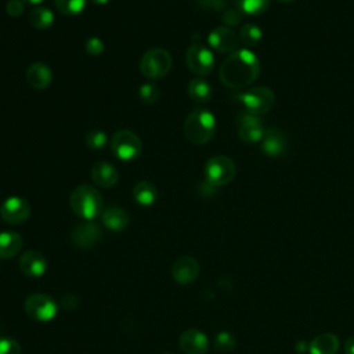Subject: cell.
Returning <instances> with one entry per match:
<instances>
[{"instance_id": "obj_1", "label": "cell", "mask_w": 354, "mask_h": 354, "mask_svg": "<svg viewBox=\"0 0 354 354\" xmlns=\"http://www.w3.org/2000/svg\"><path fill=\"white\" fill-rule=\"evenodd\" d=\"M260 75V61L249 48L231 53L220 68V80L230 88H243Z\"/></svg>"}, {"instance_id": "obj_2", "label": "cell", "mask_w": 354, "mask_h": 354, "mask_svg": "<svg viewBox=\"0 0 354 354\" xmlns=\"http://www.w3.org/2000/svg\"><path fill=\"white\" fill-rule=\"evenodd\" d=\"M69 205L72 212L86 221H93L104 212V201L100 191L88 184L79 185L72 191Z\"/></svg>"}, {"instance_id": "obj_3", "label": "cell", "mask_w": 354, "mask_h": 354, "mask_svg": "<svg viewBox=\"0 0 354 354\" xmlns=\"http://www.w3.org/2000/svg\"><path fill=\"white\" fill-rule=\"evenodd\" d=\"M216 118L212 111L206 108H196L188 113L184 122L185 138L196 145L209 142L216 133Z\"/></svg>"}, {"instance_id": "obj_4", "label": "cell", "mask_w": 354, "mask_h": 354, "mask_svg": "<svg viewBox=\"0 0 354 354\" xmlns=\"http://www.w3.org/2000/svg\"><path fill=\"white\" fill-rule=\"evenodd\" d=\"M236 100L245 106L246 112L260 116L272 109L275 104V94L266 86H256L243 93H238Z\"/></svg>"}, {"instance_id": "obj_5", "label": "cell", "mask_w": 354, "mask_h": 354, "mask_svg": "<svg viewBox=\"0 0 354 354\" xmlns=\"http://www.w3.org/2000/svg\"><path fill=\"white\" fill-rule=\"evenodd\" d=\"M173 65L171 55L165 48L148 50L140 61V72L151 80L165 77Z\"/></svg>"}, {"instance_id": "obj_6", "label": "cell", "mask_w": 354, "mask_h": 354, "mask_svg": "<svg viewBox=\"0 0 354 354\" xmlns=\"http://www.w3.org/2000/svg\"><path fill=\"white\" fill-rule=\"evenodd\" d=\"M236 174L235 163L231 158L217 155L210 158L205 165V178L213 187L230 184Z\"/></svg>"}, {"instance_id": "obj_7", "label": "cell", "mask_w": 354, "mask_h": 354, "mask_svg": "<svg viewBox=\"0 0 354 354\" xmlns=\"http://www.w3.org/2000/svg\"><path fill=\"white\" fill-rule=\"evenodd\" d=\"M112 153L122 162H133L141 155L142 142L140 137L130 130H120L111 140Z\"/></svg>"}, {"instance_id": "obj_8", "label": "cell", "mask_w": 354, "mask_h": 354, "mask_svg": "<svg viewBox=\"0 0 354 354\" xmlns=\"http://www.w3.org/2000/svg\"><path fill=\"white\" fill-rule=\"evenodd\" d=\"M26 315L37 322H48L57 315V303L44 293H33L26 297L24 304Z\"/></svg>"}, {"instance_id": "obj_9", "label": "cell", "mask_w": 354, "mask_h": 354, "mask_svg": "<svg viewBox=\"0 0 354 354\" xmlns=\"http://www.w3.org/2000/svg\"><path fill=\"white\" fill-rule=\"evenodd\" d=\"M185 62L189 71L195 75L207 76L214 68V55L207 47L195 43L188 47L185 54Z\"/></svg>"}, {"instance_id": "obj_10", "label": "cell", "mask_w": 354, "mask_h": 354, "mask_svg": "<svg viewBox=\"0 0 354 354\" xmlns=\"http://www.w3.org/2000/svg\"><path fill=\"white\" fill-rule=\"evenodd\" d=\"M236 122H238V136L241 141L246 144H254L261 141L266 133V127L260 116L249 112H243L238 116Z\"/></svg>"}, {"instance_id": "obj_11", "label": "cell", "mask_w": 354, "mask_h": 354, "mask_svg": "<svg viewBox=\"0 0 354 354\" xmlns=\"http://www.w3.org/2000/svg\"><path fill=\"white\" fill-rule=\"evenodd\" d=\"M0 216L8 224H21L29 218L30 205L21 196H10L1 203Z\"/></svg>"}, {"instance_id": "obj_12", "label": "cell", "mask_w": 354, "mask_h": 354, "mask_svg": "<svg viewBox=\"0 0 354 354\" xmlns=\"http://www.w3.org/2000/svg\"><path fill=\"white\" fill-rule=\"evenodd\" d=\"M209 46L221 54H231L236 50L239 37L228 26H217L207 36Z\"/></svg>"}, {"instance_id": "obj_13", "label": "cell", "mask_w": 354, "mask_h": 354, "mask_svg": "<svg viewBox=\"0 0 354 354\" xmlns=\"http://www.w3.org/2000/svg\"><path fill=\"white\" fill-rule=\"evenodd\" d=\"M199 275V263L192 256L178 257L171 267V277L180 285H188L194 282Z\"/></svg>"}, {"instance_id": "obj_14", "label": "cell", "mask_w": 354, "mask_h": 354, "mask_svg": "<svg viewBox=\"0 0 354 354\" xmlns=\"http://www.w3.org/2000/svg\"><path fill=\"white\" fill-rule=\"evenodd\" d=\"M261 152L270 158L282 156L288 149V138L278 127H268L261 138Z\"/></svg>"}, {"instance_id": "obj_15", "label": "cell", "mask_w": 354, "mask_h": 354, "mask_svg": "<svg viewBox=\"0 0 354 354\" xmlns=\"http://www.w3.org/2000/svg\"><path fill=\"white\" fill-rule=\"evenodd\" d=\"M101 239V228L94 221H84L72 231V242L76 248L88 249Z\"/></svg>"}, {"instance_id": "obj_16", "label": "cell", "mask_w": 354, "mask_h": 354, "mask_svg": "<svg viewBox=\"0 0 354 354\" xmlns=\"http://www.w3.org/2000/svg\"><path fill=\"white\" fill-rule=\"evenodd\" d=\"M180 348L185 354H206L209 348L207 336L199 329H187L180 335Z\"/></svg>"}, {"instance_id": "obj_17", "label": "cell", "mask_w": 354, "mask_h": 354, "mask_svg": "<svg viewBox=\"0 0 354 354\" xmlns=\"http://www.w3.org/2000/svg\"><path fill=\"white\" fill-rule=\"evenodd\" d=\"M19 270L29 278H39L47 270L46 257L37 250H28L19 257Z\"/></svg>"}, {"instance_id": "obj_18", "label": "cell", "mask_w": 354, "mask_h": 354, "mask_svg": "<svg viewBox=\"0 0 354 354\" xmlns=\"http://www.w3.org/2000/svg\"><path fill=\"white\" fill-rule=\"evenodd\" d=\"M90 177L93 183L101 188H111L118 183L119 174L115 166L108 162H97L91 167Z\"/></svg>"}, {"instance_id": "obj_19", "label": "cell", "mask_w": 354, "mask_h": 354, "mask_svg": "<svg viewBox=\"0 0 354 354\" xmlns=\"http://www.w3.org/2000/svg\"><path fill=\"white\" fill-rule=\"evenodd\" d=\"M26 80L30 87L36 90H44L53 82V72L50 66L37 61L30 64L26 69Z\"/></svg>"}, {"instance_id": "obj_20", "label": "cell", "mask_w": 354, "mask_h": 354, "mask_svg": "<svg viewBox=\"0 0 354 354\" xmlns=\"http://www.w3.org/2000/svg\"><path fill=\"white\" fill-rule=\"evenodd\" d=\"M340 342L335 333L325 332L315 336L308 343L310 354H336L339 351Z\"/></svg>"}, {"instance_id": "obj_21", "label": "cell", "mask_w": 354, "mask_h": 354, "mask_svg": "<svg viewBox=\"0 0 354 354\" xmlns=\"http://www.w3.org/2000/svg\"><path fill=\"white\" fill-rule=\"evenodd\" d=\"M101 221L108 230L119 232L129 225L130 218H129V214L122 207L109 206L104 209V212L101 213Z\"/></svg>"}, {"instance_id": "obj_22", "label": "cell", "mask_w": 354, "mask_h": 354, "mask_svg": "<svg viewBox=\"0 0 354 354\" xmlns=\"http://www.w3.org/2000/svg\"><path fill=\"white\" fill-rule=\"evenodd\" d=\"M22 236L15 231L0 232V259H12L22 249Z\"/></svg>"}, {"instance_id": "obj_23", "label": "cell", "mask_w": 354, "mask_h": 354, "mask_svg": "<svg viewBox=\"0 0 354 354\" xmlns=\"http://www.w3.org/2000/svg\"><path fill=\"white\" fill-rule=\"evenodd\" d=\"M133 198L138 205L149 207L158 201V189L151 181L141 180L133 187Z\"/></svg>"}, {"instance_id": "obj_24", "label": "cell", "mask_w": 354, "mask_h": 354, "mask_svg": "<svg viewBox=\"0 0 354 354\" xmlns=\"http://www.w3.org/2000/svg\"><path fill=\"white\" fill-rule=\"evenodd\" d=\"M188 95L191 100H194L195 102L198 104H205L207 102L210 98H212V94H213V90H212V86L209 84L207 80L202 79V77H196V79H192L189 83H188Z\"/></svg>"}, {"instance_id": "obj_25", "label": "cell", "mask_w": 354, "mask_h": 354, "mask_svg": "<svg viewBox=\"0 0 354 354\" xmlns=\"http://www.w3.org/2000/svg\"><path fill=\"white\" fill-rule=\"evenodd\" d=\"M28 19H29V22L33 28L40 29V30H46V29H50L54 24V14L50 8L43 7V6H37V7L30 10V12L28 15Z\"/></svg>"}, {"instance_id": "obj_26", "label": "cell", "mask_w": 354, "mask_h": 354, "mask_svg": "<svg viewBox=\"0 0 354 354\" xmlns=\"http://www.w3.org/2000/svg\"><path fill=\"white\" fill-rule=\"evenodd\" d=\"M263 37L261 29L254 24H246L239 30V40L246 46V48L256 47Z\"/></svg>"}, {"instance_id": "obj_27", "label": "cell", "mask_w": 354, "mask_h": 354, "mask_svg": "<svg viewBox=\"0 0 354 354\" xmlns=\"http://www.w3.org/2000/svg\"><path fill=\"white\" fill-rule=\"evenodd\" d=\"M271 0H236L238 10L243 15H260L270 7Z\"/></svg>"}, {"instance_id": "obj_28", "label": "cell", "mask_w": 354, "mask_h": 354, "mask_svg": "<svg viewBox=\"0 0 354 354\" xmlns=\"http://www.w3.org/2000/svg\"><path fill=\"white\" fill-rule=\"evenodd\" d=\"M54 3L57 10L66 17L79 15L87 6V0H54Z\"/></svg>"}, {"instance_id": "obj_29", "label": "cell", "mask_w": 354, "mask_h": 354, "mask_svg": "<svg viewBox=\"0 0 354 354\" xmlns=\"http://www.w3.org/2000/svg\"><path fill=\"white\" fill-rule=\"evenodd\" d=\"M236 340L235 336L228 330H221L216 335L213 346L218 353H230L235 348Z\"/></svg>"}, {"instance_id": "obj_30", "label": "cell", "mask_w": 354, "mask_h": 354, "mask_svg": "<svg viewBox=\"0 0 354 354\" xmlns=\"http://www.w3.org/2000/svg\"><path fill=\"white\" fill-rule=\"evenodd\" d=\"M160 90L155 83H144L138 88V97L145 105H152L158 101Z\"/></svg>"}, {"instance_id": "obj_31", "label": "cell", "mask_w": 354, "mask_h": 354, "mask_svg": "<svg viewBox=\"0 0 354 354\" xmlns=\"http://www.w3.org/2000/svg\"><path fill=\"white\" fill-rule=\"evenodd\" d=\"M108 136L102 130H91L86 136V145L93 151H101L106 147Z\"/></svg>"}, {"instance_id": "obj_32", "label": "cell", "mask_w": 354, "mask_h": 354, "mask_svg": "<svg viewBox=\"0 0 354 354\" xmlns=\"http://www.w3.org/2000/svg\"><path fill=\"white\" fill-rule=\"evenodd\" d=\"M0 354H21V346L11 337H0Z\"/></svg>"}, {"instance_id": "obj_33", "label": "cell", "mask_w": 354, "mask_h": 354, "mask_svg": "<svg viewBox=\"0 0 354 354\" xmlns=\"http://www.w3.org/2000/svg\"><path fill=\"white\" fill-rule=\"evenodd\" d=\"M84 48H86V51H87L90 55H100V54L104 51V41H102L100 37H97V36L88 37V39L86 40Z\"/></svg>"}, {"instance_id": "obj_34", "label": "cell", "mask_w": 354, "mask_h": 354, "mask_svg": "<svg viewBox=\"0 0 354 354\" xmlns=\"http://www.w3.org/2000/svg\"><path fill=\"white\" fill-rule=\"evenodd\" d=\"M25 10V6H24V1L21 0H8V3L6 4V11L10 17L12 18H18Z\"/></svg>"}, {"instance_id": "obj_35", "label": "cell", "mask_w": 354, "mask_h": 354, "mask_svg": "<svg viewBox=\"0 0 354 354\" xmlns=\"http://www.w3.org/2000/svg\"><path fill=\"white\" fill-rule=\"evenodd\" d=\"M242 12L236 8V10H228L224 17H223V21L228 25V26H234V25H238L241 18H242Z\"/></svg>"}, {"instance_id": "obj_36", "label": "cell", "mask_w": 354, "mask_h": 354, "mask_svg": "<svg viewBox=\"0 0 354 354\" xmlns=\"http://www.w3.org/2000/svg\"><path fill=\"white\" fill-rule=\"evenodd\" d=\"M61 304L65 310H75L76 306H77V299L73 296V295H65L61 300Z\"/></svg>"}, {"instance_id": "obj_37", "label": "cell", "mask_w": 354, "mask_h": 354, "mask_svg": "<svg viewBox=\"0 0 354 354\" xmlns=\"http://www.w3.org/2000/svg\"><path fill=\"white\" fill-rule=\"evenodd\" d=\"M295 350H296V353L303 354V353L308 351V343H307L306 340H299V342H296V344H295Z\"/></svg>"}, {"instance_id": "obj_38", "label": "cell", "mask_w": 354, "mask_h": 354, "mask_svg": "<svg viewBox=\"0 0 354 354\" xmlns=\"http://www.w3.org/2000/svg\"><path fill=\"white\" fill-rule=\"evenodd\" d=\"M344 353L346 354H354V336H350L344 342Z\"/></svg>"}, {"instance_id": "obj_39", "label": "cell", "mask_w": 354, "mask_h": 354, "mask_svg": "<svg viewBox=\"0 0 354 354\" xmlns=\"http://www.w3.org/2000/svg\"><path fill=\"white\" fill-rule=\"evenodd\" d=\"M94 4H97V6H105V4H108L109 3V0H91Z\"/></svg>"}, {"instance_id": "obj_40", "label": "cell", "mask_w": 354, "mask_h": 354, "mask_svg": "<svg viewBox=\"0 0 354 354\" xmlns=\"http://www.w3.org/2000/svg\"><path fill=\"white\" fill-rule=\"evenodd\" d=\"M25 3H29V4H32V6H37V4H40V3H43L44 0H24Z\"/></svg>"}, {"instance_id": "obj_41", "label": "cell", "mask_w": 354, "mask_h": 354, "mask_svg": "<svg viewBox=\"0 0 354 354\" xmlns=\"http://www.w3.org/2000/svg\"><path fill=\"white\" fill-rule=\"evenodd\" d=\"M277 1H279V3H289V1H293V0H277Z\"/></svg>"}, {"instance_id": "obj_42", "label": "cell", "mask_w": 354, "mask_h": 354, "mask_svg": "<svg viewBox=\"0 0 354 354\" xmlns=\"http://www.w3.org/2000/svg\"><path fill=\"white\" fill-rule=\"evenodd\" d=\"M165 354H171V353H165Z\"/></svg>"}]
</instances>
